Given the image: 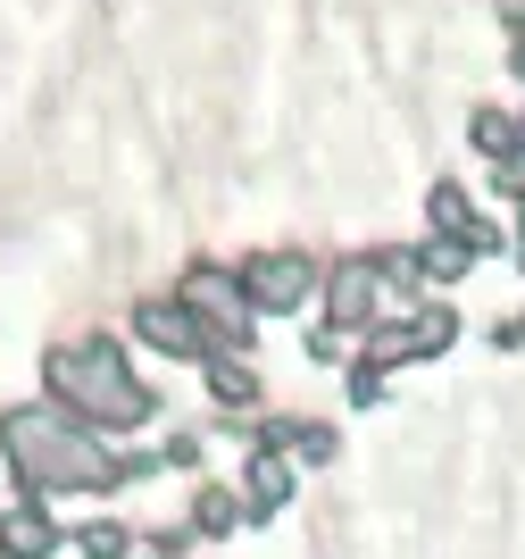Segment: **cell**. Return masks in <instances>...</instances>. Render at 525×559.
<instances>
[{
  "mask_svg": "<svg viewBox=\"0 0 525 559\" xmlns=\"http://www.w3.org/2000/svg\"><path fill=\"white\" fill-rule=\"evenodd\" d=\"M0 443L25 492H109L117 485V451H100V435L68 418V409H9Z\"/></svg>",
  "mask_w": 525,
  "mask_h": 559,
  "instance_id": "1",
  "label": "cell"
},
{
  "mask_svg": "<svg viewBox=\"0 0 525 559\" xmlns=\"http://www.w3.org/2000/svg\"><path fill=\"white\" fill-rule=\"evenodd\" d=\"M43 384L84 435L92 426H100V435H134V426H151V409H159V401L126 376V350L100 343V334H92V343H59L43 359Z\"/></svg>",
  "mask_w": 525,
  "mask_h": 559,
  "instance_id": "2",
  "label": "cell"
},
{
  "mask_svg": "<svg viewBox=\"0 0 525 559\" xmlns=\"http://www.w3.org/2000/svg\"><path fill=\"white\" fill-rule=\"evenodd\" d=\"M234 293L251 309H300L309 293H318V267L300 251H251L242 259V276H234Z\"/></svg>",
  "mask_w": 525,
  "mask_h": 559,
  "instance_id": "3",
  "label": "cell"
},
{
  "mask_svg": "<svg viewBox=\"0 0 525 559\" xmlns=\"http://www.w3.org/2000/svg\"><path fill=\"white\" fill-rule=\"evenodd\" d=\"M134 334H142V343H159L167 359H201V350H208V326L183 301H142L134 309Z\"/></svg>",
  "mask_w": 525,
  "mask_h": 559,
  "instance_id": "4",
  "label": "cell"
},
{
  "mask_svg": "<svg viewBox=\"0 0 525 559\" xmlns=\"http://www.w3.org/2000/svg\"><path fill=\"white\" fill-rule=\"evenodd\" d=\"M59 551V526L43 518V501H17L0 518V559H50Z\"/></svg>",
  "mask_w": 525,
  "mask_h": 559,
  "instance_id": "5",
  "label": "cell"
},
{
  "mask_svg": "<svg viewBox=\"0 0 525 559\" xmlns=\"http://www.w3.org/2000/svg\"><path fill=\"white\" fill-rule=\"evenodd\" d=\"M367 301H375V276H367V259H343V267L325 276V318H334V334L359 326Z\"/></svg>",
  "mask_w": 525,
  "mask_h": 559,
  "instance_id": "6",
  "label": "cell"
},
{
  "mask_svg": "<svg viewBox=\"0 0 525 559\" xmlns=\"http://www.w3.org/2000/svg\"><path fill=\"white\" fill-rule=\"evenodd\" d=\"M284 492H293V467L275 460V451H259V460H251V485H242V510L267 518V510H284Z\"/></svg>",
  "mask_w": 525,
  "mask_h": 559,
  "instance_id": "7",
  "label": "cell"
},
{
  "mask_svg": "<svg viewBox=\"0 0 525 559\" xmlns=\"http://www.w3.org/2000/svg\"><path fill=\"white\" fill-rule=\"evenodd\" d=\"M401 359H417L409 326H375V334H367V350H359V368H367V376H384V368H401Z\"/></svg>",
  "mask_w": 525,
  "mask_h": 559,
  "instance_id": "8",
  "label": "cell"
},
{
  "mask_svg": "<svg viewBox=\"0 0 525 559\" xmlns=\"http://www.w3.org/2000/svg\"><path fill=\"white\" fill-rule=\"evenodd\" d=\"M208 393H217V401H234V409H242V401H259V376L242 368V359H208Z\"/></svg>",
  "mask_w": 525,
  "mask_h": 559,
  "instance_id": "9",
  "label": "cell"
},
{
  "mask_svg": "<svg viewBox=\"0 0 525 559\" xmlns=\"http://www.w3.org/2000/svg\"><path fill=\"white\" fill-rule=\"evenodd\" d=\"M234 518H242V501H234V492H226V485H208V492H201V501H192V526H201V535H226Z\"/></svg>",
  "mask_w": 525,
  "mask_h": 559,
  "instance_id": "10",
  "label": "cell"
},
{
  "mask_svg": "<svg viewBox=\"0 0 525 559\" xmlns=\"http://www.w3.org/2000/svg\"><path fill=\"white\" fill-rule=\"evenodd\" d=\"M451 334H458V318H451V309L434 301V309H417V326H409V343H417V359H434V350L451 343Z\"/></svg>",
  "mask_w": 525,
  "mask_h": 559,
  "instance_id": "11",
  "label": "cell"
},
{
  "mask_svg": "<svg viewBox=\"0 0 525 559\" xmlns=\"http://www.w3.org/2000/svg\"><path fill=\"white\" fill-rule=\"evenodd\" d=\"M126 543H134V535H126L117 518H92L84 535H75V551H84V559H126Z\"/></svg>",
  "mask_w": 525,
  "mask_h": 559,
  "instance_id": "12",
  "label": "cell"
},
{
  "mask_svg": "<svg viewBox=\"0 0 525 559\" xmlns=\"http://www.w3.org/2000/svg\"><path fill=\"white\" fill-rule=\"evenodd\" d=\"M509 142H525V134H517V117H501V109H476V151H484V159H501Z\"/></svg>",
  "mask_w": 525,
  "mask_h": 559,
  "instance_id": "13",
  "label": "cell"
},
{
  "mask_svg": "<svg viewBox=\"0 0 525 559\" xmlns=\"http://www.w3.org/2000/svg\"><path fill=\"white\" fill-rule=\"evenodd\" d=\"M367 276L401 284V293H409V284H426V276H417V251H375V259H367Z\"/></svg>",
  "mask_w": 525,
  "mask_h": 559,
  "instance_id": "14",
  "label": "cell"
},
{
  "mask_svg": "<svg viewBox=\"0 0 525 559\" xmlns=\"http://www.w3.org/2000/svg\"><path fill=\"white\" fill-rule=\"evenodd\" d=\"M284 443H293L300 460H334V426H293Z\"/></svg>",
  "mask_w": 525,
  "mask_h": 559,
  "instance_id": "15",
  "label": "cell"
},
{
  "mask_svg": "<svg viewBox=\"0 0 525 559\" xmlns=\"http://www.w3.org/2000/svg\"><path fill=\"white\" fill-rule=\"evenodd\" d=\"M492 185H501V192H525V142H509L501 159H492Z\"/></svg>",
  "mask_w": 525,
  "mask_h": 559,
  "instance_id": "16",
  "label": "cell"
},
{
  "mask_svg": "<svg viewBox=\"0 0 525 559\" xmlns=\"http://www.w3.org/2000/svg\"><path fill=\"white\" fill-rule=\"evenodd\" d=\"M509 17H525V0H509Z\"/></svg>",
  "mask_w": 525,
  "mask_h": 559,
  "instance_id": "17",
  "label": "cell"
}]
</instances>
